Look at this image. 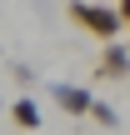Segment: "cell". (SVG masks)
Wrapping results in <instances>:
<instances>
[{
  "label": "cell",
  "instance_id": "obj_2",
  "mask_svg": "<svg viewBox=\"0 0 130 135\" xmlns=\"http://www.w3.org/2000/svg\"><path fill=\"white\" fill-rule=\"evenodd\" d=\"M50 100H55V105H60L65 115L85 120V110H90V100H95V95H90L85 85H70V80H55V85H50Z\"/></svg>",
  "mask_w": 130,
  "mask_h": 135
},
{
  "label": "cell",
  "instance_id": "obj_4",
  "mask_svg": "<svg viewBox=\"0 0 130 135\" xmlns=\"http://www.w3.org/2000/svg\"><path fill=\"white\" fill-rule=\"evenodd\" d=\"M10 120H15L20 130H40V105H35L30 95H20V100L10 105Z\"/></svg>",
  "mask_w": 130,
  "mask_h": 135
},
{
  "label": "cell",
  "instance_id": "obj_6",
  "mask_svg": "<svg viewBox=\"0 0 130 135\" xmlns=\"http://www.w3.org/2000/svg\"><path fill=\"white\" fill-rule=\"evenodd\" d=\"M10 75H15V85H25V90L35 85V70H30V65H10Z\"/></svg>",
  "mask_w": 130,
  "mask_h": 135
},
{
  "label": "cell",
  "instance_id": "obj_5",
  "mask_svg": "<svg viewBox=\"0 0 130 135\" xmlns=\"http://www.w3.org/2000/svg\"><path fill=\"white\" fill-rule=\"evenodd\" d=\"M85 115H90L95 125H105V130H115V125H120V110H115V105H105V100H90V110H85Z\"/></svg>",
  "mask_w": 130,
  "mask_h": 135
},
{
  "label": "cell",
  "instance_id": "obj_1",
  "mask_svg": "<svg viewBox=\"0 0 130 135\" xmlns=\"http://www.w3.org/2000/svg\"><path fill=\"white\" fill-rule=\"evenodd\" d=\"M70 20H75L85 35H95V40H115V35L125 30L110 5H90V0H70Z\"/></svg>",
  "mask_w": 130,
  "mask_h": 135
},
{
  "label": "cell",
  "instance_id": "obj_3",
  "mask_svg": "<svg viewBox=\"0 0 130 135\" xmlns=\"http://www.w3.org/2000/svg\"><path fill=\"white\" fill-rule=\"evenodd\" d=\"M100 80H125L130 75V50L125 45H115V40H105V55H100V70H95Z\"/></svg>",
  "mask_w": 130,
  "mask_h": 135
},
{
  "label": "cell",
  "instance_id": "obj_7",
  "mask_svg": "<svg viewBox=\"0 0 130 135\" xmlns=\"http://www.w3.org/2000/svg\"><path fill=\"white\" fill-rule=\"evenodd\" d=\"M115 15H120V25L130 30V0H120V5H115Z\"/></svg>",
  "mask_w": 130,
  "mask_h": 135
}]
</instances>
